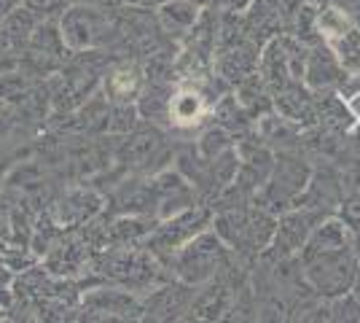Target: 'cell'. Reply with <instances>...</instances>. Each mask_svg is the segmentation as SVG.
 Returning a JSON list of instances; mask_svg holds the SVG:
<instances>
[{
  "mask_svg": "<svg viewBox=\"0 0 360 323\" xmlns=\"http://www.w3.org/2000/svg\"><path fill=\"white\" fill-rule=\"evenodd\" d=\"M301 270L309 283V289L320 296H342L352 291V283L358 277V253L355 246L342 248H304L301 251Z\"/></svg>",
  "mask_w": 360,
  "mask_h": 323,
  "instance_id": "1",
  "label": "cell"
},
{
  "mask_svg": "<svg viewBox=\"0 0 360 323\" xmlns=\"http://www.w3.org/2000/svg\"><path fill=\"white\" fill-rule=\"evenodd\" d=\"M175 270L178 275L188 283H210L229 267V246L218 234L210 232H199L194 240H188L183 248H178L175 253Z\"/></svg>",
  "mask_w": 360,
  "mask_h": 323,
  "instance_id": "2",
  "label": "cell"
},
{
  "mask_svg": "<svg viewBox=\"0 0 360 323\" xmlns=\"http://www.w3.org/2000/svg\"><path fill=\"white\" fill-rule=\"evenodd\" d=\"M312 170L301 159L290 154H283L277 165L271 167L266 184L258 189V205L266 208L269 213H280L288 208H296L299 197H304V189L309 184Z\"/></svg>",
  "mask_w": 360,
  "mask_h": 323,
  "instance_id": "3",
  "label": "cell"
},
{
  "mask_svg": "<svg viewBox=\"0 0 360 323\" xmlns=\"http://www.w3.org/2000/svg\"><path fill=\"white\" fill-rule=\"evenodd\" d=\"M60 32L70 51L94 49L108 41V16L89 6H70L60 19Z\"/></svg>",
  "mask_w": 360,
  "mask_h": 323,
  "instance_id": "4",
  "label": "cell"
},
{
  "mask_svg": "<svg viewBox=\"0 0 360 323\" xmlns=\"http://www.w3.org/2000/svg\"><path fill=\"white\" fill-rule=\"evenodd\" d=\"M210 97L205 92L202 84L194 81H180L169 92V106H167V122L180 132L199 129L210 116Z\"/></svg>",
  "mask_w": 360,
  "mask_h": 323,
  "instance_id": "5",
  "label": "cell"
},
{
  "mask_svg": "<svg viewBox=\"0 0 360 323\" xmlns=\"http://www.w3.org/2000/svg\"><path fill=\"white\" fill-rule=\"evenodd\" d=\"M210 210H205V208H186V210H180V213L169 215L167 218V224H162L159 229L150 234V243H153V251L159 253V251H167L169 256L183 248L188 240H194L199 232L207 229V224H210Z\"/></svg>",
  "mask_w": 360,
  "mask_h": 323,
  "instance_id": "6",
  "label": "cell"
},
{
  "mask_svg": "<svg viewBox=\"0 0 360 323\" xmlns=\"http://www.w3.org/2000/svg\"><path fill=\"white\" fill-rule=\"evenodd\" d=\"M320 218H326V215L320 210H312V208L285 213L277 221V232H274V240L269 248H274L277 256H296L301 248L307 246V240H309V234Z\"/></svg>",
  "mask_w": 360,
  "mask_h": 323,
  "instance_id": "7",
  "label": "cell"
},
{
  "mask_svg": "<svg viewBox=\"0 0 360 323\" xmlns=\"http://www.w3.org/2000/svg\"><path fill=\"white\" fill-rule=\"evenodd\" d=\"M347 78V70L342 68V62L336 60L333 49L328 44H317L315 49L307 51L304 60V84L312 92H330L339 89V84Z\"/></svg>",
  "mask_w": 360,
  "mask_h": 323,
  "instance_id": "8",
  "label": "cell"
},
{
  "mask_svg": "<svg viewBox=\"0 0 360 323\" xmlns=\"http://www.w3.org/2000/svg\"><path fill=\"white\" fill-rule=\"evenodd\" d=\"M150 194H153V205H156L159 215H165V218H169V215H175L194 205V184H188L186 178H180L178 172L159 175L150 184Z\"/></svg>",
  "mask_w": 360,
  "mask_h": 323,
  "instance_id": "9",
  "label": "cell"
},
{
  "mask_svg": "<svg viewBox=\"0 0 360 323\" xmlns=\"http://www.w3.org/2000/svg\"><path fill=\"white\" fill-rule=\"evenodd\" d=\"M146 87V76L137 62H116L105 70L108 103H135Z\"/></svg>",
  "mask_w": 360,
  "mask_h": 323,
  "instance_id": "10",
  "label": "cell"
},
{
  "mask_svg": "<svg viewBox=\"0 0 360 323\" xmlns=\"http://www.w3.org/2000/svg\"><path fill=\"white\" fill-rule=\"evenodd\" d=\"M84 308L89 312H103L105 318H137L143 312V305L135 296L119 289H103L84 296Z\"/></svg>",
  "mask_w": 360,
  "mask_h": 323,
  "instance_id": "11",
  "label": "cell"
},
{
  "mask_svg": "<svg viewBox=\"0 0 360 323\" xmlns=\"http://www.w3.org/2000/svg\"><path fill=\"white\" fill-rule=\"evenodd\" d=\"M86 259H89V251H86L84 243H78V240H62L60 246L49 248L46 270L51 275L70 277L86 267Z\"/></svg>",
  "mask_w": 360,
  "mask_h": 323,
  "instance_id": "12",
  "label": "cell"
},
{
  "mask_svg": "<svg viewBox=\"0 0 360 323\" xmlns=\"http://www.w3.org/2000/svg\"><path fill=\"white\" fill-rule=\"evenodd\" d=\"M159 22L169 35L186 38L199 22V3H194V0H167L159 8Z\"/></svg>",
  "mask_w": 360,
  "mask_h": 323,
  "instance_id": "13",
  "label": "cell"
},
{
  "mask_svg": "<svg viewBox=\"0 0 360 323\" xmlns=\"http://www.w3.org/2000/svg\"><path fill=\"white\" fill-rule=\"evenodd\" d=\"M191 299H194V291L180 289V286H175V289L167 286V289L153 291L150 302L143 310L148 312L150 318H172V315H178V312H183V310H188Z\"/></svg>",
  "mask_w": 360,
  "mask_h": 323,
  "instance_id": "14",
  "label": "cell"
},
{
  "mask_svg": "<svg viewBox=\"0 0 360 323\" xmlns=\"http://www.w3.org/2000/svg\"><path fill=\"white\" fill-rule=\"evenodd\" d=\"M231 308V293L226 286H210V289H205V291L194 296L191 299V305H188V312H194V318H221L224 312H229Z\"/></svg>",
  "mask_w": 360,
  "mask_h": 323,
  "instance_id": "15",
  "label": "cell"
},
{
  "mask_svg": "<svg viewBox=\"0 0 360 323\" xmlns=\"http://www.w3.org/2000/svg\"><path fill=\"white\" fill-rule=\"evenodd\" d=\"M165 148L162 143V135L153 129V127H146V129H137L132 140L127 143V159L135 165V167H143L146 162L156 159V154Z\"/></svg>",
  "mask_w": 360,
  "mask_h": 323,
  "instance_id": "16",
  "label": "cell"
},
{
  "mask_svg": "<svg viewBox=\"0 0 360 323\" xmlns=\"http://www.w3.org/2000/svg\"><path fill=\"white\" fill-rule=\"evenodd\" d=\"M328 46L333 49L336 60L342 62V68H345L347 73H360V27L358 25H352L342 38H336Z\"/></svg>",
  "mask_w": 360,
  "mask_h": 323,
  "instance_id": "17",
  "label": "cell"
},
{
  "mask_svg": "<svg viewBox=\"0 0 360 323\" xmlns=\"http://www.w3.org/2000/svg\"><path fill=\"white\" fill-rule=\"evenodd\" d=\"M150 232H153V227H148V221H143V218H121V221H116L105 232V240L110 237V243L127 246L129 240H140V237H146Z\"/></svg>",
  "mask_w": 360,
  "mask_h": 323,
  "instance_id": "18",
  "label": "cell"
},
{
  "mask_svg": "<svg viewBox=\"0 0 360 323\" xmlns=\"http://www.w3.org/2000/svg\"><path fill=\"white\" fill-rule=\"evenodd\" d=\"M339 100L347 106L349 116L360 122V73H347V78L339 84Z\"/></svg>",
  "mask_w": 360,
  "mask_h": 323,
  "instance_id": "19",
  "label": "cell"
},
{
  "mask_svg": "<svg viewBox=\"0 0 360 323\" xmlns=\"http://www.w3.org/2000/svg\"><path fill=\"white\" fill-rule=\"evenodd\" d=\"M330 318H336V321H360V299L355 293H349V296H333V302H330Z\"/></svg>",
  "mask_w": 360,
  "mask_h": 323,
  "instance_id": "20",
  "label": "cell"
},
{
  "mask_svg": "<svg viewBox=\"0 0 360 323\" xmlns=\"http://www.w3.org/2000/svg\"><path fill=\"white\" fill-rule=\"evenodd\" d=\"M342 221L349 229H360V191L342 200Z\"/></svg>",
  "mask_w": 360,
  "mask_h": 323,
  "instance_id": "21",
  "label": "cell"
},
{
  "mask_svg": "<svg viewBox=\"0 0 360 323\" xmlns=\"http://www.w3.org/2000/svg\"><path fill=\"white\" fill-rule=\"evenodd\" d=\"M73 0H25V6L32 14H54V11H65V6H70Z\"/></svg>",
  "mask_w": 360,
  "mask_h": 323,
  "instance_id": "22",
  "label": "cell"
},
{
  "mask_svg": "<svg viewBox=\"0 0 360 323\" xmlns=\"http://www.w3.org/2000/svg\"><path fill=\"white\" fill-rule=\"evenodd\" d=\"M342 6L349 11V16L355 19V25L360 27V0H342Z\"/></svg>",
  "mask_w": 360,
  "mask_h": 323,
  "instance_id": "23",
  "label": "cell"
},
{
  "mask_svg": "<svg viewBox=\"0 0 360 323\" xmlns=\"http://www.w3.org/2000/svg\"><path fill=\"white\" fill-rule=\"evenodd\" d=\"M22 3H25V0H0V19H3V16H8L11 11H16Z\"/></svg>",
  "mask_w": 360,
  "mask_h": 323,
  "instance_id": "24",
  "label": "cell"
},
{
  "mask_svg": "<svg viewBox=\"0 0 360 323\" xmlns=\"http://www.w3.org/2000/svg\"><path fill=\"white\" fill-rule=\"evenodd\" d=\"M274 3H277L283 11H285V8H288V11H296V8H299L304 0H274Z\"/></svg>",
  "mask_w": 360,
  "mask_h": 323,
  "instance_id": "25",
  "label": "cell"
},
{
  "mask_svg": "<svg viewBox=\"0 0 360 323\" xmlns=\"http://www.w3.org/2000/svg\"><path fill=\"white\" fill-rule=\"evenodd\" d=\"M315 8H326V6H339L342 0H309Z\"/></svg>",
  "mask_w": 360,
  "mask_h": 323,
  "instance_id": "26",
  "label": "cell"
},
{
  "mask_svg": "<svg viewBox=\"0 0 360 323\" xmlns=\"http://www.w3.org/2000/svg\"><path fill=\"white\" fill-rule=\"evenodd\" d=\"M352 293L360 299V270H358V277H355V283H352Z\"/></svg>",
  "mask_w": 360,
  "mask_h": 323,
  "instance_id": "27",
  "label": "cell"
},
{
  "mask_svg": "<svg viewBox=\"0 0 360 323\" xmlns=\"http://www.w3.org/2000/svg\"><path fill=\"white\" fill-rule=\"evenodd\" d=\"M143 3H148V6H162V3H167V0H143Z\"/></svg>",
  "mask_w": 360,
  "mask_h": 323,
  "instance_id": "28",
  "label": "cell"
}]
</instances>
